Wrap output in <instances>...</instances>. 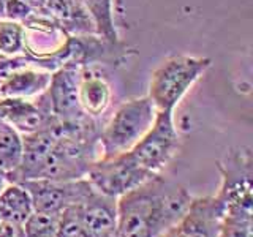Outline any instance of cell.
<instances>
[{"instance_id": "13", "label": "cell", "mask_w": 253, "mask_h": 237, "mask_svg": "<svg viewBox=\"0 0 253 237\" xmlns=\"http://www.w3.org/2000/svg\"><path fill=\"white\" fill-rule=\"evenodd\" d=\"M52 71L37 67L34 63H22L8 73L0 82V98L34 100L49 85Z\"/></svg>"}, {"instance_id": "8", "label": "cell", "mask_w": 253, "mask_h": 237, "mask_svg": "<svg viewBox=\"0 0 253 237\" xmlns=\"http://www.w3.org/2000/svg\"><path fill=\"white\" fill-rule=\"evenodd\" d=\"M79 79L81 65L67 62L51 73V81L44 90L52 116L59 122L68 123L87 117L79 106Z\"/></svg>"}, {"instance_id": "19", "label": "cell", "mask_w": 253, "mask_h": 237, "mask_svg": "<svg viewBox=\"0 0 253 237\" xmlns=\"http://www.w3.org/2000/svg\"><path fill=\"white\" fill-rule=\"evenodd\" d=\"M26 54V30L21 22L0 21V55L2 57H21Z\"/></svg>"}, {"instance_id": "3", "label": "cell", "mask_w": 253, "mask_h": 237, "mask_svg": "<svg viewBox=\"0 0 253 237\" xmlns=\"http://www.w3.org/2000/svg\"><path fill=\"white\" fill-rule=\"evenodd\" d=\"M211 67V59L177 54L165 59L149 81L147 97L157 111H172L192 89V85Z\"/></svg>"}, {"instance_id": "2", "label": "cell", "mask_w": 253, "mask_h": 237, "mask_svg": "<svg viewBox=\"0 0 253 237\" xmlns=\"http://www.w3.org/2000/svg\"><path fill=\"white\" fill-rule=\"evenodd\" d=\"M157 109L147 95L126 100L117 106L108 123L100 131V152L111 158L130 152L152 126Z\"/></svg>"}, {"instance_id": "23", "label": "cell", "mask_w": 253, "mask_h": 237, "mask_svg": "<svg viewBox=\"0 0 253 237\" xmlns=\"http://www.w3.org/2000/svg\"><path fill=\"white\" fill-rule=\"evenodd\" d=\"M34 11H35L34 8L29 6L27 3H24L22 0H8L5 19L16 21V22H21L22 24Z\"/></svg>"}, {"instance_id": "1", "label": "cell", "mask_w": 253, "mask_h": 237, "mask_svg": "<svg viewBox=\"0 0 253 237\" xmlns=\"http://www.w3.org/2000/svg\"><path fill=\"white\" fill-rule=\"evenodd\" d=\"M192 198L185 187L157 174L116 199V237H158L179 223Z\"/></svg>"}, {"instance_id": "12", "label": "cell", "mask_w": 253, "mask_h": 237, "mask_svg": "<svg viewBox=\"0 0 253 237\" xmlns=\"http://www.w3.org/2000/svg\"><path fill=\"white\" fill-rule=\"evenodd\" d=\"M116 199L97 190L79 204L81 237H116Z\"/></svg>"}, {"instance_id": "7", "label": "cell", "mask_w": 253, "mask_h": 237, "mask_svg": "<svg viewBox=\"0 0 253 237\" xmlns=\"http://www.w3.org/2000/svg\"><path fill=\"white\" fill-rule=\"evenodd\" d=\"M21 184L29 190L34 202V210L62 215L68 207L85 201L93 192V187L87 179L78 180H49L35 179Z\"/></svg>"}, {"instance_id": "6", "label": "cell", "mask_w": 253, "mask_h": 237, "mask_svg": "<svg viewBox=\"0 0 253 237\" xmlns=\"http://www.w3.org/2000/svg\"><path fill=\"white\" fill-rule=\"evenodd\" d=\"M180 136L174 125L172 111H157L152 126L146 131L134 147L131 157L139 166L152 174H162L172 157L177 154Z\"/></svg>"}, {"instance_id": "29", "label": "cell", "mask_w": 253, "mask_h": 237, "mask_svg": "<svg viewBox=\"0 0 253 237\" xmlns=\"http://www.w3.org/2000/svg\"><path fill=\"white\" fill-rule=\"evenodd\" d=\"M2 126H3V123H2V122H0V128H2Z\"/></svg>"}, {"instance_id": "20", "label": "cell", "mask_w": 253, "mask_h": 237, "mask_svg": "<svg viewBox=\"0 0 253 237\" xmlns=\"http://www.w3.org/2000/svg\"><path fill=\"white\" fill-rule=\"evenodd\" d=\"M59 220L60 215L34 210L24 221L22 231L26 237H55L59 229Z\"/></svg>"}, {"instance_id": "27", "label": "cell", "mask_w": 253, "mask_h": 237, "mask_svg": "<svg viewBox=\"0 0 253 237\" xmlns=\"http://www.w3.org/2000/svg\"><path fill=\"white\" fill-rule=\"evenodd\" d=\"M8 182H10V180H8L6 179V176H5V174H2V172H0V192H2V190L6 187V184H8Z\"/></svg>"}, {"instance_id": "22", "label": "cell", "mask_w": 253, "mask_h": 237, "mask_svg": "<svg viewBox=\"0 0 253 237\" xmlns=\"http://www.w3.org/2000/svg\"><path fill=\"white\" fill-rule=\"evenodd\" d=\"M55 237H81V223H79V204L71 205L60 215L59 229Z\"/></svg>"}, {"instance_id": "21", "label": "cell", "mask_w": 253, "mask_h": 237, "mask_svg": "<svg viewBox=\"0 0 253 237\" xmlns=\"http://www.w3.org/2000/svg\"><path fill=\"white\" fill-rule=\"evenodd\" d=\"M218 237H253V220L221 215Z\"/></svg>"}, {"instance_id": "26", "label": "cell", "mask_w": 253, "mask_h": 237, "mask_svg": "<svg viewBox=\"0 0 253 237\" xmlns=\"http://www.w3.org/2000/svg\"><path fill=\"white\" fill-rule=\"evenodd\" d=\"M6 3H8V0H0V21L5 19V13H6Z\"/></svg>"}, {"instance_id": "24", "label": "cell", "mask_w": 253, "mask_h": 237, "mask_svg": "<svg viewBox=\"0 0 253 237\" xmlns=\"http://www.w3.org/2000/svg\"><path fill=\"white\" fill-rule=\"evenodd\" d=\"M24 3H27L29 6H32L34 10H37V11H42L43 8H44V5H46V2L47 0H22Z\"/></svg>"}, {"instance_id": "10", "label": "cell", "mask_w": 253, "mask_h": 237, "mask_svg": "<svg viewBox=\"0 0 253 237\" xmlns=\"http://www.w3.org/2000/svg\"><path fill=\"white\" fill-rule=\"evenodd\" d=\"M60 134H62V125L57 118L51 125L44 126L42 130L30 134H24L21 164L8 180L21 184V182L26 180L38 179L40 172H42L47 157L52 152Z\"/></svg>"}, {"instance_id": "4", "label": "cell", "mask_w": 253, "mask_h": 237, "mask_svg": "<svg viewBox=\"0 0 253 237\" xmlns=\"http://www.w3.org/2000/svg\"><path fill=\"white\" fill-rule=\"evenodd\" d=\"M220 187L213 195L221 215L253 220V160L249 149H233L218 161Z\"/></svg>"}, {"instance_id": "5", "label": "cell", "mask_w": 253, "mask_h": 237, "mask_svg": "<svg viewBox=\"0 0 253 237\" xmlns=\"http://www.w3.org/2000/svg\"><path fill=\"white\" fill-rule=\"evenodd\" d=\"M154 176L157 174L146 171L136 163L130 152H125L111 158L100 157L90 166L85 179L98 193L117 199Z\"/></svg>"}, {"instance_id": "18", "label": "cell", "mask_w": 253, "mask_h": 237, "mask_svg": "<svg viewBox=\"0 0 253 237\" xmlns=\"http://www.w3.org/2000/svg\"><path fill=\"white\" fill-rule=\"evenodd\" d=\"M22 160V136L10 126L0 128V172L10 179Z\"/></svg>"}, {"instance_id": "14", "label": "cell", "mask_w": 253, "mask_h": 237, "mask_svg": "<svg viewBox=\"0 0 253 237\" xmlns=\"http://www.w3.org/2000/svg\"><path fill=\"white\" fill-rule=\"evenodd\" d=\"M78 95L83 113L93 120H98L106 113L113 100V92L106 78L95 73L89 67H81Z\"/></svg>"}, {"instance_id": "9", "label": "cell", "mask_w": 253, "mask_h": 237, "mask_svg": "<svg viewBox=\"0 0 253 237\" xmlns=\"http://www.w3.org/2000/svg\"><path fill=\"white\" fill-rule=\"evenodd\" d=\"M54 120L55 117L44 92L34 100L0 98V122L18 131L21 136L42 130Z\"/></svg>"}, {"instance_id": "16", "label": "cell", "mask_w": 253, "mask_h": 237, "mask_svg": "<svg viewBox=\"0 0 253 237\" xmlns=\"http://www.w3.org/2000/svg\"><path fill=\"white\" fill-rule=\"evenodd\" d=\"M34 212V202L29 190L18 182H8L0 192V220L24 225Z\"/></svg>"}, {"instance_id": "17", "label": "cell", "mask_w": 253, "mask_h": 237, "mask_svg": "<svg viewBox=\"0 0 253 237\" xmlns=\"http://www.w3.org/2000/svg\"><path fill=\"white\" fill-rule=\"evenodd\" d=\"M89 13L100 38L111 44H121L114 18V0H79Z\"/></svg>"}, {"instance_id": "11", "label": "cell", "mask_w": 253, "mask_h": 237, "mask_svg": "<svg viewBox=\"0 0 253 237\" xmlns=\"http://www.w3.org/2000/svg\"><path fill=\"white\" fill-rule=\"evenodd\" d=\"M221 205L215 196L192 198L176 226L177 237H218Z\"/></svg>"}, {"instance_id": "28", "label": "cell", "mask_w": 253, "mask_h": 237, "mask_svg": "<svg viewBox=\"0 0 253 237\" xmlns=\"http://www.w3.org/2000/svg\"><path fill=\"white\" fill-rule=\"evenodd\" d=\"M18 237H26V234H24V231H22V233H21V234H19Z\"/></svg>"}, {"instance_id": "25", "label": "cell", "mask_w": 253, "mask_h": 237, "mask_svg": "<svg viewBox=\"0 0 253 237\" xmlns=\"http://www.w3.org/2000/svg\"><path fill=\"white\" fill-rule=\"evenodd\" d=\"M176 226H177V225H176ZM176 226H174V228H171V229H168V231H165L163 234H160V236H158V237H177Z\"/></svg>"}, {"instance_id": "15", "label": "cell", "mask_w": 253, "mask_h": 237, "mask_svg": "<svg viewBox=\"0 0 253 237\" xmlns=\"http://www.w3.org/2000/svg\"><path fill=\"white\" fill-rule=\"evenodd\" d=\"M70 37L97 35L89 13L79 0H47L42 10Z\"/></svg>"}]
</instances>
